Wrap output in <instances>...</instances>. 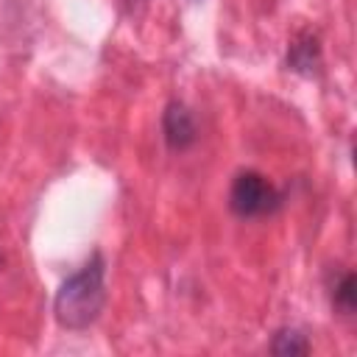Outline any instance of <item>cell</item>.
I'll use <instances>...</instances> for the list:
<instances>
[{
	"mask_svg": "<svg viewBox=\"0 0 357 357\" xmlns=\"http://www.w3.org/2000/svg\"><path fill=\"white\" fill-rule=\"evenodd\" d=\"M106 307V259L95 251L75 273H70L53 298V312L64 329H86Z\"/></svg>",
	"mask_w": 357,
	"mask_h": 357,
	"instance_id": "1",
	"label": "cell"
},
{
	"mask_svg": "<svg viewBox=\"0 0 357 357\" xmlns=\"http://www.w3.org/2000/svg\"><path fill=\"white\" fill-rule=\"evenodd\" d=\"M282 204L279 190L257 170H240L229 187V209L237 218H262Z\"/></svg>",
	"mask_w": 357,
	"mask_h": 357,
	"instance_id": "2",
	"label": "cell"
},
{
	"mask_svg": "<svg viewBox=\"0 0 357 357\" xmlns=\"http://www.w3.org/2000/svg\"><path fill=\"white\" fill-rule=\"evenodd\" d=\"M162 137H165V142H167L170 151H187V148L195 145V139H198L195 117H192V112L181 100H170L165 106V114H162Z\"/></svg>",
	"mask_w": 357,
	"mask_h": 357,
	"instance_id": "3",
	"label": "cell"
},
{
	"mask_svg": "<svg viewBox=\"0 0 357 357\" xmlns=\"http://www.w3.org/2000/svg\"><path fill=\"white\" fill-rule=\"evenodd\" d=\"M287 64L296 73H301V75H312L318 70V64H321V45H318V36L312 31H301L293 39V45L287 50Z\"/></svg>",
	"mask_w": 357,
	"mask_h": 357,
	"instance_id": "4",
	"label": "cell"
},
{
	"mask_svg": "<svg viewBox=\"0 0 357 357\" xmlns=\"http://www.w3.org/2000/svg\"><path fill=\"white\" fill-rule=\"evenodd\" d=\"M332 307L340 315H354L357 310V279L351 271H343L332 284Z\"/></svg>",
	"mask_w": 357,
	"mask_h": 357,
	"instance_id": "5",
	"label": "cell"
},
{
	"mask_svg": "<svg viewBox=\"0 0 357 357\" xmlns=\"http://www.w3.org/2000/svg\"><path fill=\"white\" fill-rule=\"evenodd\" d=\"M271 351L273 354H307L310 351V343L307 337L298 332V329H279L271 340Z\"/></svg>",
	"mask_w": 357,
	"mask_h": 357,
	"instance_id": "6",
	"label": "cell"
}]
</instances>
